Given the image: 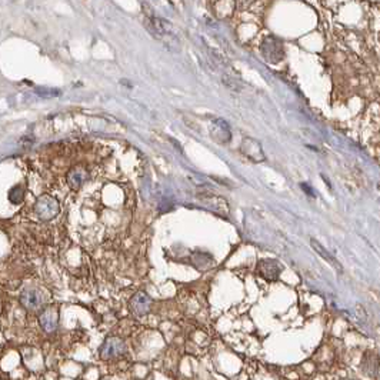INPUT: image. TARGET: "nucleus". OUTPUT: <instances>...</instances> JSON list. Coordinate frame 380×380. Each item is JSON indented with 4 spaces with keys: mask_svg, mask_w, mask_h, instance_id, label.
<instances>
[{
    "mask_svg": "<svg viewBox=\"0 0 380 380\" xmlns=\"http://www.w3.org/2000/svg\"><path fill=\"white\" fill-rule=\"evenodd\" d=\"M302 189L306 191L307 196H315V190L312 189V188H309L306 183H302Z\"/></svg>",
    "mask_w": 380,
    "mask_h": 380,
    "instance_id": "2eb2a0df",
    "label": "nucleus"
},
{
    "mask_svg": "<svg viewBox=\"0 0 380 380\" xmlns=\"http://www.w3.org/2000/svg\"><path fill=\"white\" fill-rule=\"evenodd\" d=\"M260 52L269 63H279L285 57L283 43L275 36H267L260 46Z\"/></svg>",
    "mask_w": 380,
    "mask_h": 380,
    "instance_id": "7ed1b4c3",
    "label": "nucleus"
},
{
    "mask_svg": "<svg viewBox=\"0 0 380 380\" xmlns=\"http://www.w3.org/2000/svg\"><path fill=\"white\" fill-rule=\"evenodd\" d=\"M34 210H36L37 217H40L42 220H52L53 217H56L59 214L60 207H59V201L54 197L44 194L37 199Z\"/></svg>",
    "mask_w": 380,
    "mask_h": 380,
    "instance_id": "20e7f679",
    "label": "nucleus"
},
{
    "mask_svg": "<svg viewBox=\"0 0 380 380\" xmlns=\"http://www.w3.org/2000/svg\"><path fill=\"white\" fill-rule=\"evenodd\" d=\"M39 323L46 333H53L57 325H59V312L56 307H47L44 309L40 316H39Z\"/></svg>",
    "mask_w": 380,
    "mask_h": 380,
    "instance_id": "6e6552de",
    "label": "nucleus"
},
{
    "mask_svg": "<svg viewBox=\"0 0 380 380\" xmlns=\"http://www.w3.org/2000/svg\"><path fill=\"white\" fill-rule=\"evenodd\" d=\"M209 132H210L211 139L216 143H220V145H224V143L230 142V138H232L230 127H229V125L223 119H214L210 129H209Z\"/></svg>",
    "mask_w": 380,
    "mask_h": 380,
    "instance_id": "0eeeda50",
    "label": "nucleus"
},
{
    "mask_svg": "<svg viewBox=\"0 0 380 380\" xmlns=\"http://www.w3.org/2000/svg\"><path fill=\"white\" fill-rule=\"evenodd\" d=\"M360 368H362V372L369 376V378H378L379 375V358L378 355H373V353H366L362 359V363H360Z\"/></svg>",
    "mask_w": 380,
    "mask_h": 380,
    "instance_id": "9b49d317",
    "label": "nucleus"
},
{
    "mask_svg": "<svg viewBox=\"0 0 380 380\" xmlns=\"http://www.w3.org/2000/svg\"><path fill=\"white\" fill-rule=\"evenodd\" d=\"M310 244H312V247L315 249V252H316V253L319 254L320 257H323V259H325V260H326V262H328V263L330 264L332 267H335V269H336V270H339V272H342V270H343V269H342V264L339 263L338 259H336L333 254L330 253L326 247H323L320 243L317 242L316 239H313V237H312V239H310Z\"/></svg>",
    "mask_w": 380,
    "mask_h": 380,
    "instance_id": "f8f14e48",
    "label": "nucleus"
},
{
    "mask_svg": "<svg viewBox=\"0 0 380 380\" xmlns=\"http://www.w3.org/2000/svg\"><path fill=\"white\" fill-rule=\"evenodd\" d=\"M20 300L21 303H23V306L26 307V309H29V310H39L43 306V302H44L42 293L39 290H36V289L24 290L21 293Z\"/></svg>",
    "mask_w": 380,
    "mask_h": 380,
    "instance_id": "1a4fd4ad",
    "label": "nucleus"
},
{
    "mask_svg": "<svg viewBox=\"0 0 380 380\" xmlns=\"http://www.w3.org/2000/svg\"><path fill=\"white\" fill-rule=\"evenodd\" d=\"M349 380H350V379H349Z\"/></svg>",
    "mask_w": 380,
    "mask_h": 380,
    "instance_id": "dca6fc26",
    "label": "nucleus"
},
{
    "mask_svg": "<svg viewBox=\"0 0 380 380\" xmlns=\"http://www.w3.org/2000/svg\"><path fill=\"white\" fill-rule=\"evenodd\" d=\"M240 150H242V153L246 158L250 159L254 163H260V162L266 160L262 145L252 138L243 139L242 145H240Z\"/></svg>",
    "mask_w": 380,
    "mask_h": 380,
    "instance_id": "39448f33",
    "label": "nucleus"
},
{
    "mask_svg": "<svg viewBox=\"0 0 380 380\" xmlns=\"http://www.w3.org/2000/svg\"><path fill=\"white\" fill-rule=\"evenodd\" d=\"M126 342L123 339L117 338V336H110V338L105 339L99 353L103 360H113L122 358L126 353Z\"/></svg>",
    "mask_w": 380,
    "mask_h": 380,
    "instance_id": "f03ea898",
    "label": "nucleus"
},
{
    "mask_svg": "<svg viewBox=\"0 0 380 380\" xmlns=\"http://www.w3.org/2000/svg\"><path fill=\"white\" fill-rule=\"evenodd\" d=\"M129 307H130V312L135 316H145V315H148L149 312H150V309H152V299H150V296L146 292H138L136 295L130 299Z\"/></svg>",
    "mask_w": 380,
    "mask_h": 380,
    "instance_id": "423d86ee",
    "label": "nucleus"
},
{
    "mask_svg": "<svg viewBox=\"0 0 380 380\" xmlns=\"http://www.w3.org/2000/svg\"><path fill=\"white\" fill-rule=\"evenodd\" d=\"M145 26L152 33V36H155L168 49H178L176 46H179V39L169 20L158 16H149L145 19Z\"/></svg>",
    "mask_w": 380,
    "mask_h": 380,
    "instance_id": "f257e3e1",
    "label": "nucleus"
},
{
    "mask_svg": "<svg viewBox=\"0 0 380 380\" xmlns=\"http://www.w3.org/2000/svg\"><path fill=\"white\" fill-rule=\"evenodd\" d=\"M34 93L37 96H40V97L50 99V97H56V96L60 95V90L59 89H50V87H36Z\"/></svg>",
    "mask_w": 380,
    "mask_h": 380,
    "instance_id": "4468645a",
    "label": "nucleus"
},
{
    "mask_svg": "<svg viewBox=\"0 0 380 380\" xmlns=\"http://www.w3.org/2000/svg\"><path fill=\"white\" fill-rule=\"evenodd\" d=\"M86 179H87V172L83 168H80V166L73 168V169L69 172V175H67V183H69V186L73 190L80 189L82 185L86 182Z\"/></svg>",
    "mask_w": 380,
    "mask_h": 380,
    "instance_id": "ddd939ff",
    "label": "nucleus"
},
{
    "mask_svg": "<svg viewBox=\"0 0 380 380\" xmlns=\"http://www.w3.org/2000/svg\"><path fill=\"white\" fill-rule=\"evenodd\" d=\"M257 270H259V273L263 276L266 280H270V282L277 280L279 276H280V272H282L280 264L277 263L276 260H263V262H260Z\"/></svg>",
    "mask_w": 380,
    "mask_h": 380,
    "instance_id": "9d476101",
    "label": "nucleus"
}]
</instances>
